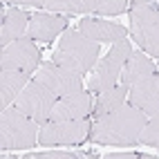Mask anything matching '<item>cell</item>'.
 I'll return each mask as SVG.
<instances>
[{"label":"cell","mask_w":159,"mask_h":159,"mask_svg":"<svg viewBox=\"0 0 159 159\" xmlns=\"http://www.w3.org/2000/svg\"><path fill=\"white\" fill-rule=\"evenodd\" d=\"M88 157V152L81 150H56V148H49L45 152H31L29 159H83Z\"/></svg>","instance_id":"21"},{"label":"cell","mask_w":159,"mask_h":159,"mask_svg":"<svg viewBox=\"0 0 159 159\" xmlns=\"http://www.w3.org/2000/svg\"><path fill=\"white\" fill-rule=\"evenodd\" d=\"M155 72H157V65L150 61V56H148L146 52L143 54L141 52H132V54L128 56V61H125L123 70H121V81L119 83H123L125 88H132L137 81L150 76V74H155Z\"/></svg>","instance_id":"15"},{"label":"cell","mask_w":159,"mask_h":159,"mask_svg":"<svg viewBox=\"0 0 159 159\" xmlns=\"http://www.w3.org/2000/svg\"><path fill=\"white\" fill-rule=\"evenodd\" d=\"M130 34L141 52L159 56V7L141 5L130 11Z\"/></svg>","instance_id":"6"},{"label":"cell","mask_w":159,"mask_h":159,"mask_svg":"<svg viewBox=\"0 0 159 159\" xmlns=\"http://www.w3.org/2000/svg\"><path fill=\"white\" fill-rule=\"evenodd\" d=\"M92 92L90 90H79L58 97L52 110V119L54 121H70V119H90L92 116ZM49 119V121H52Z\"/></svg>","instance_id":"10"},{"label":"cell","mask_w":159,"mask_h":159,"mask_svg":"<svg viewBox=\"0 0 159 159\" xmlns=\"http://www.w3.org/2000/svg\"><path fill=\"white\" fill-rule=\"evenodd\" d=\"M125 99H128V88H125L123 83H119V85L101 92L97 97V101H94L92 116H94V119H101V116H105L108 112H112V110L119 108V105H123Z\"/></svg>","instance_id":"17"},{"label":"cell","mask_w":159,"mask_h":159,"mask_svg":"<svg viewBox=\"0 0 159 159\" xmlns=\"http://www.w3.org/2000/svg\"><path fill=\"white\" fill-rule=\"evenodd\" d=\"M128 5L130 0H97L94 11L99 16H116V14H123Z\"/></svg>","instance_id":"20"},{"label":"cell","mask_w":159,"mask_h":159,"mask_svg":"<svg viewBox=\"0 0 159 159\" xmlns=\"http://www.w3.org/2000/svg\"><path fill=\"white\" fill-rule=\"evenodd\" d=\"M38 63H40V49L34 45V40L29 36L14 40L0 52V70H18L34 76Z\"/></svg>","instance_id":"9"},{"label":"cell","mask_w":159,"mask_h":159,"mask_svg":"<svg viewBox=\"0 0 159 159\" xmlns=\"http://www.w3.org/2000/svg\"><path fill=\"white\" fill-rule=\"evenodd\" d=\"M56 97L52 94L43 83H38L34 76L27 85L20 90V94L14 101V108L20 110L23 114H27L29 119H34L36 123H47L52 119V110H54Z\"/></svg>","instance_id":"7"},{"label":"cell","mask_w":159,"mask_h":159,"mask_svg":"<svg viewBox=\"0 0 159 159\" xmlns=\"http://www.w3.org/2000/svg\"><path fill=\"white\" fill-rule=\"evenodd\" d=\"M79 31L97 43H119L125 38V27L103 18H81Z\"/></svg>","instance_id":"13"},{"label":"cell","mask_w":159,"mask_h":159,"mask_svg":"<svg viewBox=\"0 0 159 159\" xmlns=\"http://www.w3.org/2000/svg\"><path fill=\"white\" fill-rule=\"evenodd\" d=\"M152 0H130V5L132 7H141V5H150Z\"/></svg>","instance_id":"23"},{"label":"cell","mask_w":159,"mask_h":159,"mask_svg":"<svg viewBox=\"0 0 159 159\" xmlns=\"http://www.w3.org/2000/svg\"><path fill=\"white\" fill-rule=\"evenodd\" d=\"M130 54H132V45H130L128 38L119 40V43H112L110 52L103 58H99L97 65L92 67L90 81H88V90L101 94L105 90L119 85L121 70H123V65H125V61H128Z\"/></svg>","instance_id":"4"},{"label":"cell","mask_w":159,"mask_h":159,"mask_svg":"<svg viewBox=\"0 0 159 159\" xmlns=\"http://www.w3.org/2000/svg\"><path fill=\"white\" fill-rule=\"evenodd\" d=\"M157 61H159V56H157Z\"/></svg>","instance_id":"24"},{"label":"cell","mask_w":159,"mask_h":159,"mask_svg":"<svg viewBox=\"0 0 159 159\" xmlns=\"http://www.w3.org/2000/svg\"><path fill=\"white\" fill-rule=\"evenodd\" d=\"M70 20L63 18L54 11L49 14H34L29 18V25H27V34L31 40H40V43H52L58 34L67 29Z\"/></svg>","instance_id":"12"},{"label":"cell","mask_w":159,"mask_h":159,"mask_svg":"<svg viewBox=\"0 0 159 159\" xmlns=\"http://www.w3.org/2000/svg\"><path fill=\"white\" fill-rule=\"evenodd\" d=\"M97 7V0H47L45 9L54 14H90Z\"/></svg>","instance_id":"18"},{"label":"cell","mask_w":159,"mask_h":159,"mask_svg":"<svg viewBox=\"0 0 159 159\" xmlns=\"http://www.w3.org/2000/svg\"><path fill=\"white\" fill-rule=\"evenodd\" d=\"M29 14L23 9H9L2 11V25H0V47H7L9 43L23 38L27 34V25H29Z\"/></svg>","instance_id":"14"},{"label":"cell","mask_w":159,"mask_h":159,"mask_svg":"<svg viewBox=\"0 0 159 159\" xmlns=\"http://www.w3.org/2000/svg\"><path fill=\"white\" fill-rule=\"evenodd\" d=\"M128 103L139 108L146 116L159 112V72L137 81L132 88H128Z\"/></svg>","instance_id":"11"},{"label":"cell","mask_w":159,"mask_h":159,"mask_svg":"<svg viewBox=\"0 0 159 159\" xmlns=\"http://www.w3.org/2000/svg\"><path fill=\"white\" fill-rule=\"evenodd\" d=\"M90 119H70V121H47L40 125L38 146L45 148H74L90 137Z\"/></svg>","instance_id":"5"},{"label":"cell","mask_w":159,"mask_h":159,"mask_svg":"<svg viewBox=\"0 0 159 159\" xmlns=\"http://www.w3.org/2000/svg\"><path fill=\"white\" fill-rule=\"evenodd\" d=\"M29 81H31V74H27V72L0 70V105H2V110L9 108V105L16 101L20 90H23Z\"/></svg>","instance_id":"16"},{"label":"cell","mask_w":159,"mask_h":159,"mask_svg":"<svg viewBox=\"0 0 159 159\" xmlns=\"http://www.w3.org/2000/svg\"><path fill=\"white\" fill-rule=\"evenodd\" d=\"M40 123L29 119L16 108H5L0 114V148L2 150H27L38 146Z\"/></svg>","instance_id":"3"},{"label":"cell","mask_w":159,"mask_h":159,"mask_svg":"<svg viewBox=\"0 0 159 159\" xmlns=\"http://www.w3.org/2000/svg\"><path fill=\"white\" fill-rule=\"evenodd\" d=\"M5 5H14V7H18V5H25V7H45V2L47 0H2Z\"/></svg>","instance_id":"22"},{"label":"cell","mask_w":159,"mask_h":159,"mask_svg":"<svg viewBox=\"0 0 159 159\" xmlns=\"http://www.w3.org/2000/svg\"><path fill=\"white\" fill-rule=\"evenodd\" d=\"M34 79L54 94V97H65V94H72V92H79L83 90V76L72 70H65L56 65L54 61H47V63H40Z\"/></svg>","instance_id":"8"},{"label":"cell","mask_w":159,"mask_h":159,"mask_svg":"<svg viewBox=\"0 0 159 159\" xmlns=\"http://www.w3.org/2000/svg\"><path fill=\"white\" fill-rule=\"evenodd\" d=\"M146 123H148V116L139 108H134L132 103H123L116 110L97 119V123H92L88 139L101 146L130 148L139 143V137L146 128Z\"/></svg>","instance_id":"1"},{"label":"cell","mask_w":159,"mask_h":159,"mask_svg":"<svg viewBox=\"0 0 159 159\" xmlns=\"http://www.w3.org/2000/svg\"><path fill=\"white\" fill-rule=\"evenodd\" d=\"M139 143L159 150V112L148 116V123H146V128H143V132L139 137Z\"/></svg>","instance_id":"19"},{"label":"cell","mask_w":159,"mask_h":159,"mask_svg":"<svg viewBox=\"0 0 159 159\" xmlns=\"http://www.w3.org/2000/svg\"><path fill=\"white\" fill-rule=\"evenodd\" d=\"M99 54H101V43L90 40L88 36H83L81 31L65 29L56 52L52 54V61L61 67L72 70V72L81 74V76H85V74L92 72V67L97 65Z\"/></svg>","instance_id":"2"}]
</instances>
